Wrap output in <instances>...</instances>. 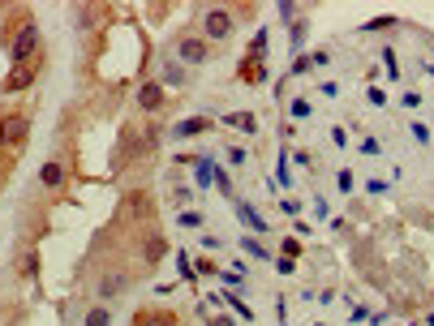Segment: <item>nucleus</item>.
I'll return each mask as SVG.
<instances>
[{"label":"nucleus","instance_id":"nucleus-1","mask_svg":"<svg viewBox=\"0 0 434 326\" xmlns=\"http://www.w3.org/2000/svg\"><path fill=\"white\" fill-rule=\"evenodd\" d=\"M5 52H9V65H13V69L43 56V35H39V22L30 18V9H18V18H9Z\"/></svg>","mask_w":434,"mask_h":326},{"label":"nucleus","instance_id":"nucleus-2","mask_svg":"<svg viewBox=\"0 0 434 326\" xmlns=\"http://www.w3.org/2000/svg\"><path fill=\"white\" fill-rule=\"evenodd\" d=\"M233 30H237V13H233L228 5H211V9L202 13V39H206V43H224Z\"/></svg>","mask_w":434,"mask_h":326},{"label":"nucleus","instance_id":"nucleus-3","mask_svg":"<svg viewBox=\"0 0 434 326\" xmlns=\"http://www.w3.org/2000/svg\"><path fill=\"white\" fill-rule=\"evenodd\" d=\"M30 138V112H9V116H0V150H9L18 155Z\"/></svg>","mask_w":434,"mask_h":326},{"label":"nucleus","instance_id":"nucleus-4","mask_svg":"<svg viewBox=\"0 0 434 326\" xmlns=\"http://www.w3.org/2000/svg\"><path fill=\"white\" fill-rule=\"evenodd\" d=\"M129 270H103L99 275V284H95V296H99V305H117L125 292H129Z\"/></svg>","mask_w":434,"mask_h":326},{"label":"nucleus","instance_id":"nucleus-5","mask_svg":"<svg viewBox=\"0 0 434 326\" xmlns=\"http://www.w3.org/2000/svg\"><path fill=\"white\" fill-rule=\"evenodd\" d=\"M211 61V43L202 39V35H185L181 43H177V65H206Z\"/></svg>","mask_w":434,"mask_h":326},{"label":"nucleus","instance_id":"nucleus-6","mask_svg":"<svg viewBox=\"0 0 434 326\" xmlns=\"http://www.w3.org/2000/svg\"><path fill=\"white\" fill-rule=\"evenodd\" d=\"M39 69H43V56H39V61H30V65L9 69V78L0 82V90H5V95H22V90H30V86H35V78H39Z\"/></svg>","mask_w":434,"mask_h":326},{"label":"nucleus","instance_id":"nucleus-7","mask_svg":"<svg viewBox=\"0 0 434 326\" xmlns=\"http://www.w3.org/2000/svg\"><path fill=\"white\" fill-rule=\"evenodd\" d=\"M168 103V90H164V82H159V78H151V82H142L138 86V107H142V112H159V107H164Z\"/></svg>","mask_w":434,"mask_h":326},{"label":"nucleus","instance_id":"nucleus-8","mask_svg":"<svg viewBox=\"0 0 434 326\" xmlns=\"http://www.w3.org/2000/svg\"><path fill=\"white\" fill-rule=\"evenodd\" d=\"M39 185L43 189H65V159H47L39 168Z\"/></svg>","mask_w":434,"mask_h":326},{"label":"nucleus","instance_id":"nucleus-9","mask_svg":"<svg viewBox=\"0 0 434 326\" xmlns=\"http://www.w3.org/2000/svg\"><path fill=\"white\" fill-rule=\"evenodd\" d=\"M134 326H177V313L172 309H142L134 318Z\"/></svg>","mask_w":434,"mask_h":326},{"label":"nucleus","instance_id":"nucleus-10","mask_svg":"<svg viewBox=\"0 0 434 326\" xmlns=\"http://www.w3.org/2000/svg\"><path fill=\"white\" fill-rule=\"evenodd\" d=\"M206 129H211V116H185V121L172 125L177 138H198V133H206Z\"/></svg>","mask_w":434,"mask_h":326},{"label":"nucleus","instance_id":"nucleus-11","mask_svg":"<svg viewBox=\"0 0 434 326\" xmlns=\"http://www.w3.org/2000/svg\"><path fill=\"white\" fill-rule=\"evenodd\" d=\"M164 253H168V241L159 236V232H155V236L142 245V258H146V266H159V262H164Z\"/></svg>","mask_w":434,"mask_h":326},{"label":"nucleus","instance_id":"nucleus-12","mask_svg":"<svg viewBox=\"0 0 434 326\" xmlns=\"http://www.w3.org/2000/svg\"><path fill=\"white\" fill-rule=\"evenodd\" d=\"M82 326H112V305H90L86 313H82Z\"/></svg>","mask_w":434,"mask_h":326},{"label":"nucleus","instance_id":"nucleus-13","mask_svg":"<svg viewBox=\"0 0 434 326\" xmlns=\"http://www.w3.org/2000/svg\"><path fill=\"white\" fill-rule=\"evenodd\" d=\"M237 215H241V224H245V228H254V232H266V219H262V215H258L250 202H237Z\"/></svg>","mask_w":434,"mask_h":326},{"label":"nucleus","instance_id":"nucleus-14","mask_svg":"<svg viewBox=\"0 0 434 326\" xmlns=\"http://www.w3.org/2000/svg\"><path fill=\"white\" fill-rule=\"evenodd\" d=\"M159 82H168V86H185V82H189V73H185V65L168 61V65H164V78H159Z\"/></svg>","mask_w":434,"mask_h":326},{"label":"nucleus","instance_id":"nucleus-15","mask_svg":"<svg viewBox=\"0 0 434 326\" xmlns=\"http://www.w3.org/2000/svg\"><path fill=\"white\" fill-rule=\"evenodd\" d=\"M224 125H237V129H245V133H258L254 112H233V116H224Z\"/></svg>","mask_w":434,"mask_h":326},{"label":"nucleus","instance_id":"nucleus-16","mask_svg":"<svg viewBox=\"0 0 434 326\" xmlns=\"http://www.w3.org/2000/svg\"><path fill=\"white\" fill-rule=\"evenodd\" d=\"M211 185L233 198V176H228V168H220V163H215V172H211Z\"/></svg>","mask_w":434,"mask_h":326},{"label":"nucleus","instance_id":"nucleus-17","mask_svg":"<svg viewBox=\"0 0 434 326\" xmlns=\"http://www.w3.org/2000/svg\"><path fill=\"white\" fill-rule=\"evenodd\" d=\"M396 26H400V18H396V13H387V18L365 22V26H361V35H370V30H396Z\"/></svg>","mask_w":434,"mask_h":326},{"label":"nucleus","instance_id":"nucleus-18","mask_svg":"<svg viewBox=\"0 0 434 326\" xmlns=\"http://www.w3.org/2000/svg\"><path fill=\"white\" fill-rule=\"evenodd\" d=\"M177 270H181V279H185V284H198V266L189 262V253L177 258Z\"/></svg>","mask_w":434,"mask_h":326},{"label":"nucleus","instance_id":"nucleus-19","mask_svg":"<svg viewBox=\"0 0 434 326\" xmlns=\"http://www.w3.org/2000/svg\"><path fill=\"white\" fill-rule=\"evenodd\" d=\"M177 224H181V228H189V232H198V228H202V215L189 206V210H181V215H177Z\"/></svg>","mask_w":434,"mask_h":326},{"label":"nucleus","instance_id":"nucleus-20","mask_svg":"<svg viewBox=\"0 0 434 326\" xmlns=\"http://www.w3.org/2000/svg\"><path fill=\"white\" fill-rule=\"evenodd\" d=\"M18 270H22L26 279H35V270H39V253H35V249H26V253H22V266H18Z\"/></svg>","mask_w":434,"mask_h":326},{"label":"nucleus","instance_id":"nucleus-21","mask_svg":"<svg viewBox=\"0 0 434 326\" xmlns=\"http://www.w3.org/2000/svg\"><path fill=\"white\" fill-rule=\"evenodd\" d=\"M241 249H245V253H254L258 262H266V258H271V253L262 249V241H254V236H245V241H241Z\"/></svg>","mask_w":434,"mask_h":326},{"label":"nucleus","instance_id":"nucleus-22","mask_svg":"<svg viewBox=\"0 0 434 326\" xmlns=\"http://www.w3.org/2000/svg\"><path fill=\"white\" fill-rule=\"evenodd\" d=\"M297 9H301V5H293V0H284V5H276L280 22H297Z\"/></svg>","mask_w":434,"mask_h":326},{"label":"nucleus","instance_id":"nucleus-23","mask_svg":"<svg viewBox=\"0 0 434 326\" xmlns=\"http://www.w3.org/2000/svg\"><path fill=\"white\" fill-rule=\"evenodd\" d=\"M383 65L392 69V82H400V65H396V52L392 47H383Z\"/></svg>","mask_w":434,"mask_h":326},{"label":"nucleus","instance_id":"nucleus-24","mask_svg":"<svg viewBox=\"0 0 434 326\" xmlns=\"http://www.w3.org/2000/svg\"><path fill=\"white\" fill-rule=\"evenodd\" d=\"M224 155H228L233 168H241V163H245V146H224Z\"/></svg>","mask_w":434,"mask_h":326},{"label":"nucleus","instance_id":"nucleus-25","mask_svg":"<svg viewBox=\"0 0 434 326\" xmlns=\"http://www.w3.org/2000/svg\"><path fill=\"white\" fill-rule=\"evenodd\" d=\"M172 198H177V206H181V210H189V202H194V189H189V185H181Z\"/></svg>","mask_w":434,"mask_h":326},{"label":"nucleus","instance_id":"nucleus-26","mask_svg":"<svg viewBox=\"0 0 434 326\" xmlns=\"http://www.w3.org/2000/svg\"><path fill=\"white\" fill-rule=\"evenodd\" d=\"M280 253H284V258H288V262H297V258H301V245H297V241H288V236H284V245H280Z\"/></svg>","mask_w":434,"mask_h":326},{"label":"nucleus","instance_id":"nucleus-27","mask_svg":"<svg viewBox=\"0 0 434 326\" xmlns=\"http://www.w3.org/2000/svg\"><path fill=\"white\" fill-rule=\"evenodd\" d=\"M228 305H233V309H237V318H245V322H250V318H254V313H250V305H245V301H241V296H233V292H228Z\"/></svg>","mask_w":434,"mask_h":326},{"label":"nucleus","instance_id":"nucleus-28","mask_svg":"<svg viewBox=\"0 0 434 326\" xmlns=\"http://www.w3.org/2000/svg\"><path fill=\"white\" fill-rule=\"evenodd\" d=\"M288 112H293L297 121H305V116H310V103H305V99H293V103H288Z\"/></svg>","mask_w":434,"mask_h":326},{"label":"nucleus","instance_id":"nucleus-29","mask_svg":"<svg viewBox=\"0 0 434 326\" xmlns=\"http://www.w3.org/2000/svg\"><path fill=\"white\" fill-rule=\"evenodd\" d=\"M361 155H370V159H374V155H383V146H378V138H361Z\"/></svg>","mask_w":434,"mask_h":326},{"label":"nucleus","instance_id":"nucleus-30","mask_svg":"<svg viewBox=\"0 0 434 326\" xmlns=\"http://www.w3.org/2000/svg\"><path fill=\"white\" fill-rule=\"evenodd\" d=\"M336 181H340V193H353V189H357V185H353V172H348V168H344V172H340Z\"/></svg>","mask_w":434,"mask_h":326},{"label":"nucleus","instance_id":"nucleus-31","mask_svg":"<svg viewBox=\"0 0 434 326\" xmlns=\"http://www.w3.org/2000/svg\"><path fill=\"white\" fill-rule=\"evenodd\" d=\"M305 30H310V26H305V22H297V26H293V43H297V47H301V43H305Z\"/></svg>","mask_w":434,"mask_h":326},{"label":"nucleus","instance_id":"nucleus-32","mask_svg":"<svg viewBox=\"0 0 434 326\" xmlns=\"http://www.w3.org/2000/svg\"><path fill=\"white\" fill-rule=\"evenodd\" d=\"M5 176H9V150H0V185H5Z\"/></svg>","mask_w":434,"mask_h":326},{"label":"nucleus","instance_id":"nucleus-33","mask_svg":"<svg viewBox=\"0 0 434 326\" xmlns=\"http://www.w3.org/2000/svg\"><path fill=\"white\" fill-rule=\"evenodd\" d=\"M370 103H374V107H383V103H387V95L378 90V86H370Z\"/></svg>","mask_w":434,"mask_h":326},{"label":"nucleus","instance_id":"nucleus-34","mask_svg":"<svg viewBox=\"0 0 434 326\" xmlns=\"http://www.w3.org/2000/svg\"><path fill=\"white\" fill-rule=\"evenodd\" d=\"M206 326H237V322H233V318H228V313H215V318H211V322H206Z\"/></svg>","mask_w":434,"mask_h":326},{"label":"nucleus","instance_id":"nucleus-35","mask_svg":"<svg viewBox=\"0 0 434 326\" xmlns=\"http://www.w3.org/2000/svg\"><path fill=\"white\" fill-rule=\"evenodd\" d=\"M301 73H310V56H301V61L293 65V78H301Z\"/></svg>","mask_w":434,"mask_h":326},{"label":"nucleus","instance_id":"nucleus-36","mask_svg":"<svg viewBox=\"0 0 434 326\" xmlns=\"http://www.w3.org/2000/svg\"><path fill=\"white\" fill-rule=\"evenodd\" d=\"M404 107H421V95L417 90H404Z\"/></svg>","mask_w":434,"mask_h":326},{"label":"nucleus","instance_id":"nucleus-37","mask_svg":"<svg viewBox=\"0 0 434 326\" xmlns=\"http://www.w3.org/2000/svg\"><path fill=\"white\" fill-rule=\"evenodd\" d=\"M365 318H370V309H365V305H353V318H348V322H365Z\"/></svg>","mask_w":434,"mask_h":326},{"label":"nucleus","instance_id":"nucleus-38","mask_svg":"<svg viewBox=\"0 0 434 326\" xmlns=\"http://www.w3.org/2000/svg\"><path fill=\"white\" fill-rule=\"evenodd\" d=\"M421 69H426V73H430V78H434V65H426V61H421Z\"/></svg>","mask_w":434,"mask_h":326},{"label":"nucleus","instance_id":"nucleus-39","mask_svg":"<svg viewBox=\"0 0 434 326\" xmlns=\"http://www.w3.org/2000/svg\"><path fill=\"white\" fill-rule=\"evenodd\" d=\"M284 326H288V322H284Z\"/></svg>","mask_w":434,"mask_h":326}]
</instances>
